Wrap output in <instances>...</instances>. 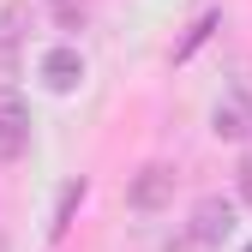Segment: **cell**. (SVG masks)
I'll return each instance as SVG.
<instances>
[{"label": "cell", "mask_w": 252, "mask_h": 252, "mask_svg": "<svg viewBox=\"0 0 252 252\" xmlns=\"http://www.w3.org/2000/svg\"><path fill=\"white\" fill-rule=\"evenodd\" d=\"M126 204H132V210H162V204H174V168H162V162L138 168L132 186H126Z\"/></svg>", "instance_id": "1"}, {"label": "cell", "mask_w": 252, "mask_h": 252, "mask_svg": "<svg viewBox=\"0 0 252 252\" xmlns=\"http://www.w3.org/2000/svg\"><path fill=\"white\" fill-rule=\"evenodd\" d=\"M234 234V204L228 198H198V210H192V240L198 246H222Z\"/></svg>", "instance_id": "2"}, {"label": "cell", "mask_w": 252, "mask_h": 252, "mask_svg": "<svg viewBox=\"0 0 252 252\" xmlns=\"http://www.w3.org/2000/svg\"><path fill=\"white\" fill-rule=\"evenodd\" d=\"M24 144H30V114H24V102L12 96H0V162H12V156H24Z\"/></svg>", "instance_id": "3"}, {"label": "cell", "mask_w": 252, "mask_h": 252, "mask_svg": "<svg viewBox=\"0 0 252 252\" xmlns=\"http://www.w3.org/2000/svg\"><path fill=\"white\" fill-rule=\"evenodd\" d=\"M210 132H216V138H228V144H240V138L252 132V102L240 96V90H234V96H222V102L210 108Z\"/></svg>", "instance_id": "4"}, {"label": "cell", "mask_w": 252, "mask_h": 252, "mask_svg": "<svg viewBox=\"0 0 252 252\" xmlns=\"http://www.w3.org/2000/svg\"><path fill=\"white\" fill-rule=\"evenodd\" d=\"M78 78H84V60H78V48H48L42 54V84L48 90H78Z\"/></svg>", "instance_id": "5"}, {"label": "cell", "mask_w": 252, "mask_h": 252, "mask_svg": "<svg viewBox=\"0 0 252 252\" xmlns=\"http://www.w3.org/2000/svg\"><path fill=\"white\" fill-rule=\"evenodd\" d=\"M78 204H84V180H66V186H60V204H54V222H48V240H66Z\"/></svg>", "instance_id": "6"}, {"label": "cell", "mask_w": 252, "mask_h": 252, "mask_svg": "<svg viewBox=\"0 0 252 252\" xmlns=\"http://www.w3.org/2000/svg\"><path fill=\"white\" fill-rule=\"evenodd\" d=\"M216 24H222V18H216V12H204V18H198V24H192V30H186V42H180V48H174V60H186V54H192V48H198V42H204V36H210V30H216Z\"/></svg>", "instance_id": "7"}, {"label": "cell", "mask_w": 252, "mask_h": 252, "mask_svg": "<svg viewBox=\"0 0 252 252\" xmlns=\"http://www.w3.org/2000/svg\"><path fill=\"white\" fill-rule=\"evenodd\" d=\"M240 198L252 204V162H240Z\"/></svg>", "instance_id": "8"}, {"label": "cell", "mask_w": 252, "mask_h": 252, "mask_svg": "<svg viewBox=\"0 0 252 252\" xmlns=\"http://www.w3.org/2000/svg\"><path fill=\"white\" fill-rule=\"evenodd\" d=\"M0 252H6V240H0Z\"/></svg>", "instance_id": "9"}, {"label": "cell", "mask_w": 252, "mask_h": 252, "mask_svg": "<svg viewBox=\"0 0 252 252\" xmlns=\"http://www.w3.org/2000/svg\"><path fill=\"white\" fill-rule=\"evenodd\" d=\"M246 252H252V246H246Z\"/></svg>", "instance_id": "10"}]
</instances>
